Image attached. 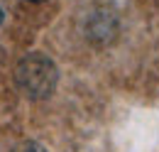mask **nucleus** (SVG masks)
Returning <instances> with one entry per match:
<instances>
[{"label":"nucleus","mask_w":159,"mask_h":152,"mask_svg":"<svg viewBox=\"0 0 159 152\" xmlns=\"http://www.w3.org/2000/svg\"><path fill=\"white\" fill-rule=\"evenodd\" d=\"M15 81H17V88L27 98H47L57 88V81H59V74H57V66L54 61L44 54H30L25 57L17 64L15 69Z\"/></svg>","instance_id":"obj_1"},{"label":"nucleus","mask_w":159,"mask_h":152,"mask_svg":"<svg viewBox=\"0 0 159 152\" xmlns=\"http://www.w3.org/2000/svg\"><path fill=\"white\" fill-rule=\"evenodd\" d=\"M12 152H47V150L42 147L39 142H34V140H25V142H20V145H15Z\"/></svg>","instance_id":"obj_2"},{"label":"nucleus","mask_w":159,"mask_h":152,"mask_svg":"<svg viewBox=\"0 0 159 152\" xmlns=\"http://www.w3.org/2000/svg\"><path fill=\"white\" fill-rule=\"evenodd\" d=\"M2 17H5V15H2V10H0V22H2Z\"/></svg>","instance_id":"obj_3"},{"label":"nucleus","mask_w":159,"mask_h":152,"mask_svg":"<svg viewBox=\"0 0 159 152\" xmlns=\"http://www.w3.org/2000/svg\"><path fill=\"white\" fill-rule=\"evenodd\" d=\"M30 2H39V0H30Z\"/></svg>","instance_id":"obj_4"}]
</instances>
